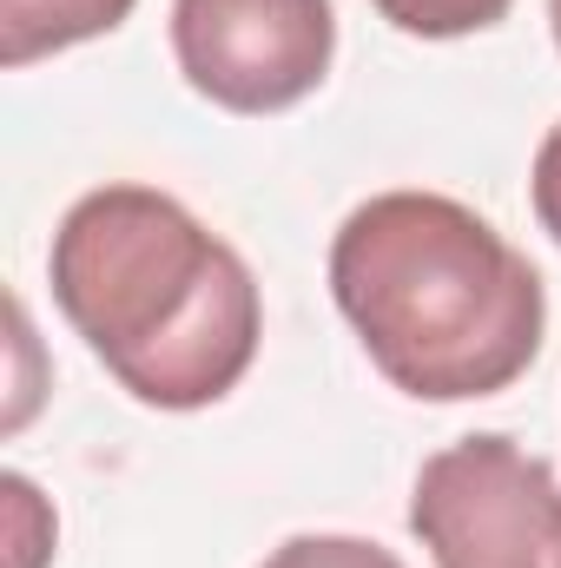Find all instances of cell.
<instances>
[{"label": "cell", "mask_w": 561, "mask_h": 568, "mask_svg": "<svg viewBox=\"0 0 561 568\" xmlns=\"http://www.w3.org/2000/svg\"><path fill=\"white\" fill-rule=\"evenodd\" d=\"M172 53L192 93L258 120L324 87L337 13L330 0H172Z\"/></svg>", "instance_id": "obj_4"}, {"label": "cell", "mask_w": 561, "mask_h": 568, "mask_svg": "<svg viewBox=\"0 0 561 568\" xmlns=\"http://www.w3.org/2000/svg\"><path fill=\"white\" fill-rule=\"evenodd\" d=\"M53 304L152 410L218 404L258 357L252 265L152 185H100L53 232Z\"/></svg>", "instance_id": "obj_1"}, {"label": "cell", "mask_w": 561, "mask_h": 568, "mask_svg": "<svg viewBox=\"0 0 561 568\" xmlns=\"http://www.w3.org/2000/svg\"><path fill=\"white\" fill-rule=\"evenodd\" d=\"M258 568H404V562L384 542H364V536H290Z\"/></svg>", "instance_id": "obj_7"}, {"label": "cell", "mask_w": 561, "mask_h": 568, "mask_svg": "<svg viewBox=\"0 0 561 568\" xmlns=\"http://www.w3.org/2000/svg\"><path fill=\"white\" fill-rule=\"evenodd\" d=\"M529 199H536V219H542V232L561 245V126L542 140L536 152V179H529Z\"/></svg>", "instance_id": "obj_8"}, {"label": "cell", "mask_w": 561, "mask_h": 568, "mask_svg": "<svg viewBox=\"0 0 561 568\" xmlns=\"http://www.w3.org/2000/svg\"><path fill=\"white\" fill-rule=\"evenodd\" d=\"M370 7L417 40H462V33L496 27L516 0H370Z\"/></svg>", "instance_id": "obj_6"}, {"label": "cell", "mask_w": 561, "mask_h": 568, "mask_svg": "<svg viewBox=\"0 0 561 568\" xmlns=\"http://www.w3.org/2000/svg\"><path fill=\"white\" fill-rule=\"evenodd\" d=\"M140 0H0V67H33L113 33Z\"/></svg>", "instance_id": "obj_5"}, {"label": "cell", "mask_w": 561, "mask_h": 568, "mask_svg": "<svg viewBox=\"0 0 561 568\" xmlns=\"http://www.w3.org/2000/svg\"><path fill=\"white\" fill-rule=\"evenodd\" d=\"M549 27H555V47H561V0H549Z\"/></svg>", "instance_id": "obj_9"}, {"label": "cell", "mask_w": 561, "mask_h": 568, "mask_svg": "<svg viewBox=\"0 0 561 568\" xmlns=\"http://www.w3.org/2000/svg\"><path fill=\"white\" fill-rule=\"evenodd\" d=\"M410 529L436 568H555L561 483L509 436H462L417 469Z\"/></svg>", "instance_id": "obj_3"}, {"label": "cell", "mask_w": 561, "mask_h": 568, "mask_svg": "<svg viewBox=\"0 0 561 568\" xmlns=\"http://www.w3.org/2000/svg\"><path fill=\"white\" fill-rule=\"evenodd\" d=\"M330 297L370 364L422 404L509 390L549 324L542 272L442 192H377L337 225Z\"/></svg>", "instance_id": "obj_2"}, {"label": "cell", "mask_w": 561, "mask_h": 568, "mask_svg": "<svg viewBox=\"0 0 561 568\" xmlns=\"http://www.w3.org/2000/svg\"><path fill=\"white\" fill-rule=\"evenodd\" d=\"M555 568H561V542H555Z\"/></svg>", "instance_id": "obj_10"}]
</instances>
